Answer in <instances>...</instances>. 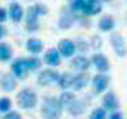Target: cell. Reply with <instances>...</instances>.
<instances>
[{
  "instance_id": "1",
  "label": "cell",
  "mask_w": 127,
  "mask_h": 119,
  "mask_svg": "<svg viewBox=\"0 0 127 119\" xmlns=\"http://www.w3.org/2000/svg\"><path fill=\"white\" fill-rule=\"evenodd\" d=\"M63 108L61 103L58 101V98H53V96H48L43 99L41 104V116L43 119H60L63 114Z\"/></svg>"
},
{
  "instance_id": "2",
  "label": "cell",
  "mask_w": 127,
  "mask_h": 119,
  "mask_svg": "<svg viewBox=\"0 0 127 119\" xmlns=\"http://www.w3.org/2000/svg\"><path fill=\"white\" fill-rule=\"evenodd\" d=\"M17 104L22 108V109H33L35 106L38 104V96L36 93L30 88H23L17 94Z\"/></svg>"
},
{
  "instance_id": "3",
  "label": "cell",
  "mask_w": 127,
  "mask_h": 119,
  "mask_svg": "<svg viewBox=\"0 0 127 119\" xmlns=\"http://www.w3.org/2000/svg\"><path fill=\"white\" fill-rule=\"evenodd\" d=\"M88 104H89V99H88V98H86V99H78V98H74L69 104L66 106V111H68V114H71V116H81L86 111Z\"/></svg>"
},
{
  "instance_id": "4",
  "label": "cell",
  "mask_w": 127,
  "mask_h": 119,
  "mask_svg": "<svg viewBox=\"0 0 127 119\" xmlns=\"http://www.w3.org/2000/svg\"><path fill=\"white\" fill-rule=\"evenodd\" d=\"M58 78H60V73L58 71H55V70H43V71L38 75V84L40 86L56 84Z\"/></svg>"
},
{
  "instance_id": "5",
  "label": "cell",
  "mask_w": 127,
  "mask_h": 119,
  "mask_svg": "<svg viewBox=\"0 0 127 119\" xmlns=\"http://www.w3.org/2000/svg\"><path fill=\"white\" fill-rule=\"evenodd\" d=\"M111 45H112L114 51L117 53V56H126L127 55V45H126V40L121 33H112L111 35Z\"/></svg>"
},
{
  "instance_id": "6",
  "label": "cell",
  "mask_w": 127,
  "mask_h": 119,
  "mask_svg": "<svg viewBox=\"0 0 127 119\" xmlns=\"http://www.w3.org/2000/svg\"><path fill=\"white\" fill-rule=\"evenodd\" d=\"M27 30L28 32H36L38 27H40V23H38V10H36V5H32V7H28V10H27Z\"/></svg>"
},
{
  "instance_id": "7",
  "label": "cell",
  "mask_w": 127,
  "mask_h": 119,
  "mask_svg": "<svg viewBox=\"0 0 127 119\" xmlns=\"http://www.w3.org/2000/svg\"><path fill=\"white\" fill-rule=\"evenodd\" d=\"M91 76L88 75V71H83V73H78V75H73V81H71V89L74 91H81L84 89L86 86L89 84Z\"/></svg>"
},
{
  "instance_id": "8",
  "label": "cell",
  "mask_w": 127,
  "mask_h": 119,
  "mask_svg": "<svg viewBox=\"0 0 127 119\" xmlns=\"http://www.w3.org/2000/svg\"><path fill=\"white\" fill-rule=\"evenodd\" d=\"M91 65H93L99 73H102V75H104V73H107L109 68H111V66H109V60L104 56L102 53H96L94 56L91 58Z\"/></svg>"
},
{
  "instance_id": "9",
  "label": "cell",
  "mask_w": 127,
  "mask_h": 119,
  "mask_svg": "<svg viewBox=\"0 0 127 119\" xmlns=\"http://www.w3.org/2000/svg\"><path fill=\"white\" fill-rule=\"evenodd\" d=\"M27 66H25V58H17L12 61V76L15 79H22L27 75Z\"/></svg>"
},
{
  "instance_id": "10",
  "label": "cell",
  "mask_w": 127,
  "mask_h": 119,
  "mask_svg": "<svg viewBox=\"0 0 127 119\" xmlns=\"http://www.w3.org/2000/svg\"><path fill=\"white\" fill-rule=\"evenodd\" d=\"M91 81H93V88H94L96 94L104 93V91L107 89V86H109V76H106V75H102V73H99V75H96L94 78H91Z\"/></svg>"
},
{
  "instance_id": "11",
  "label": "cell",
  "mask_w": 127,
  "mask_h": 119,
  "mask_svg": "<svg viewBox=\"0 0 127 119\" xmlns=\"http://www.w3.org/2000/svg\"><path fill=\"white\" fill-rule=\"evenodd\" d=\"M58 53H60V56H64V58L73 56L76 53L74 41H71V40H61L60 45H58Z\"/></svg>"
},
{
  "instance_id": "12",
  "label": "cell",
  "mask_w": 127,
  "mask_h": 119,
  "mask_svg": "<svg viewBox=\"0 0 127 119\" xmlns=\"http://www.w3.org/2000/svg\"><path fill=\"white\" fill-rule=\"evenodd\" d=\"M71 66L74 68L78 73H83V71H88L91 68V60L86 58L84 55H79V56H74L73 61H71Z\"/></svg>"
},
{
  "instance_id": "13",
  "label": "cell",
  "mask_w": 127,
  "mask_h": 119,
  "mask_svg": "<svg viewBox=\"0 0 127 119\" xmlns=\"http://www.w3.org/2000/svg\"><path fill=\"white\" fill-rule=\"evenodd\" d=\"M119 108V101H117V96L114 94L112 91H109V93H106L102 98V109L104 111H116Z\"/></svg>"
},
{
  "instance_id": "14",
  "label": "cell",
  "mask_w": 127,
  "mask_h": 119,
  "mask_svg": "<svg viewBox=\"0 0 127 119\" xmlns=\"http://www.w3.org/2000/svg\"><path fill=\"white\" fill-rule=\"evenodd\" d=\"M101 10H102V5H101L99 0H86L83 13L84 15H97V13H101Z\"/></svg>"
},
{
  "instance_id": "15",
  "label": "cell",
  "mask_w": 127,
  "mask_h": 119,
  "mask_svg": "<svg viewBox=\"0 0 127 119\" xmlns=\"http://www.w3.org/2000/svg\"><path fill=\"white\" fill-rule=\"evenodd\" d=\"M45 63L50 65V66H58L61 63V56L58 53L56 48H50L46 53H45Z\"/></svg>"
},
{
  "instance_id": "16",
  "label": "cell",
  "mask_w": 127,
  "mask_h": 119,
  "mask_svg": "<svg viewBox=\"0 0 127 119\" xmlns=\"http://www.w3.org/2000/svg\"><path fill=\"white\" fill-rule=\"evenodd\" d=\"M7 13H8V17L12 20H13L15 23H18L20 20L23 18V15H25V12H23V8H22V5L20 3H12L10 5V8H8V12H7Z\"/></svg>"
},
{
  "instance_id": "17",
  "label": "cell",
  "mask_w": 127,
  "mask_h": 119,
  "mask_svg": "<svg viewBox=\"0 0 127 119\" xmlns=\"http://www.w3.org/2000/svg\"><path fill=\"white\" fill-rule=\"evenodd\" d=\"M0 86L3 88V91L12 93V91L17 88V79H15L12 75H2V78H0Z\"/></svg>"
},
{
  "instance_id": "18",
  "label": "cell",
  "mask_w": 127,
  "mask_h": 119,
  "mask_svg": "<svg viewBox=\"0 0 127 119\" xmlns=\"http://www.w3.org/2000/svg\"><path fill=\"white\" fill-rule=\"evenodd\" d=\"M71 81H73V75H71L69 71H64L60 75V78H58V83L56 84L61 88V89H69L71 88Z\"/></svg>"
},
{
  "instance_id": "19",
  "label": "cell",
  "mask_w": 127,
  "mask_h": 119,
  "mask_svg": "<svg viewBox=\"0 0 127 119\" xmlns=\"http://www.w3.org/2000/svg\"><path fill=\"white\" fill-rule=\"evenodd\" d=\"M27 50H28L32 55H38V53L43 50V43L36 38H30L28 41H27Z\"/></svg>"
},
{
  "instance_id": "20",
  "label": "cell",
  "mask_w": 127,
  "mask_h": 119,
  "mask_svg": "<svg viewBox=\"0 0 127 119\" xmlns=\"http://www.w3.org/2000/svg\"><path fill=\"white\" fill-rule=\"evenodd\" d=\"M112 28H114V18L112 17L106 15V17H102V18L99 20V30L101 32H111Z\"/></svg>"
},
{
  "instance_id": "21",
  "label": "cell",
  "mask_w": 127,
  "mask_h": 119,
  "mask_svg": "<svg viewBox=\"0 0 127 119\" xmlns=\"http://www.w3.org/2000/svg\"><path fill=\"white\" fill-rule=\"evenodd\" d=\"M12 48L7 43H0V61H8L12 60Z\"/></svg>"
},
{
  "instance_id": "22",
  "label": "cell",
  "mask_w": 127,
  "mask_h": 119,
  "mask_svg": "<svg viewBox=\"0 0 127 119\" xmlns=\"http://www.w3.org/2000/svg\"><path fill=\"white\" fill-rule=\"evenodd\" d=\"M25 66H27V71H36L38 68L41 66V61L38 60V58L32 56V58H25Z\"/></svg>"
},
{
  "instance_id": "23",
  "label": "cell",
  "mask_w": 127,
  "mask_h": 119,
  "mask_svg": "<svg viewBox=\"0 0 127 119\" xmlns=\"http://www.w3.org/2000/svg\"><path fill=\"white\" fill-rule=\"evenodd\" d=\"M76 96H74V93H69V91H64V93H61V96H60V98H58V101H60V103H61V106L63 108H66V106L69 104L71 101L74 99Z\"/></svg>"
},
{
  "instance_id": "24",
  "label": "cell",
  "mask_w": 127,
  "mask_h": 119,
  "mask_svg": "<svg viewBox=\"0 0 127 119\" xmlns=\"http://www.w3.org/2000/svg\"><path fill=\"white\" fill-rule=\"evenodd\" d=\"M12 109V99L10 98H0V113H8Z\"/></svg>"
},
{
  "instance_id": "25",
  "label": "cell",
  "mask_w": 127,
  "mask_h": 119,
  "mask_svg": "<svg viewBox=\"0 0 127 119\" xmlns=\"http://www.w3.org/2000/svg\"><path fill=\"white\" fill-rule=\"evenodd\" d=\"M84 2L86 0H71V10H73V12H78V13H83Z\"/></svg>"
},
{
  "instance_id": "26",
  "label": "cell",
  "mask_w": 127,
  "mask_h": 119,
  "mask_svg": "<svg viewBox=\"0 0 127 119\" xmlns=\"http://www.w3.org/2000/svg\"><path fill=\"white\" fill-rule=\"evenodd\" d=\"M107 116H106V111L102 109V108H96V109L91 111V116L89 119H106Z\"/></svg>"
},
{
  "instance_id": "27",
  "label": "cell",
  "mask_w": 127,
  "mask_h": 119,
  "mask_svg": "<svg viewBox=\"0 0 127 119\" xmlns=\"http://www.w3.org/2000/svg\"><path fill=\"white\" fill-rule=\"evenodd\" d=\"M73 27V17H68V15H63L61 20H60V28L66 30Z\"/></svg>"
},
{
  "instance_id": "28",
  "label": "cell",
  "mask_w": 127,
  "mask_h": 119,
  "mask_svg": "<svg viewBox=\"0 0 127 119\" xmlns=\"http://www.w3.org/2000/svg\"><path fill=\"white\" fill-rule=\"evenodd\" d=\"M3 119H22V114L17 113V111H8V113L3 116Z\"/></svg>"
},
{
  "instance_id": "29",
  "label": "cell",
  "mask_w": 127,
  "mask_h": 119,
  "mask_svg": "<svg viewBox=\"0 0 127 119\" xmlns=\"http://www.w3.org/2000/svg\"><path fill=\"white\" fill-rule=\"evenodd\" d=\"M36 10H38V15H40V17L48 13V7H46V5H43V3H36Z\"/></svg>"
},
{
  "instance_id": "30",
  "label": "cell",
  "mask_w": 127,
  "mask_h": 119,
  "mask_svg": "<svg viewBox=\"0 0 127 119\" xmlns=\"http://www.w3.org/2000/svg\"><path fill=\"white\" fill-rule=\"evenodd\" d=\"M93 48H101V45H102V38L101 37H93Z\"/></svg>"
},
{
  "instance_id": "31",
  "label": "cell",
  "mask_w": 127,
  "mask_h": 119,
  "mask_svg": "<svg viewBox=\"0 0 127 119\" xmlns=\"http://www.w3.org/2000/svg\"><path fill=\"white\" fill-rule=\"evenodd\" d=\"M7 17H8V13H7V10L0 7V23H3L5 20H7Z\"/></svg>"
},
{
  "instance_id": "32",
  "label": "cell",
  "mask_w": 127,
  "mask_h": 119,
  "mask_svg": "<svg viewBox=\"0 0 127 119\" xmlns=\"http://www.w3.org/2000/svg\"><path fill=\"white\" fill-rule=\"evenodd\" d=\"M74 46H76V48H79V50H81L83 53H84L86 50H88V45H86V43H83V41H78V43H74Z\"/></svg>"
},
{
  "instance_id": "33",
  "label": "cell",
  "mask_w": 127,
  "mask_h": 119,
  "mask_svg": "<svg viewBox=\"0 0 127 119\" xmlns=\"http://www.w3.org/2000/svg\"><path fill=\"white\" fill-rule=\"evenodd\" d=\"M106 119H122V114L119 111H114L112 114H109V118H106Z\"/></svg>"
},
{
  "instance_id": "34",
  "label": "cell",
  "mask_w": 127,
  "mask_h": 119,
  "mask_svg": "<svg viewBox=\"0 0 127 119\" xmlns=\"http://www.w3.org/2000/svg\"><path fill=\"white\" fill-rule=\"evenodd\" d=\"M3 33H5V30H3V27H2V25H0V38H2V37H3Z\"/></svg>"
},
{
  "instance_id": "35",
  "label": "cell",
  "mask_w": 127,
  "mask_h": 119,
  "mask_svg": "<svg viewBox=\"0 0 127 119\" xmlns=\"http://www.w3.org/2000/svg\"><path fill=\"white\" fill-rule=\"evenodd\" d=\"M99 2H111V0H99Z\"/></svg>"
}]
</instances>
